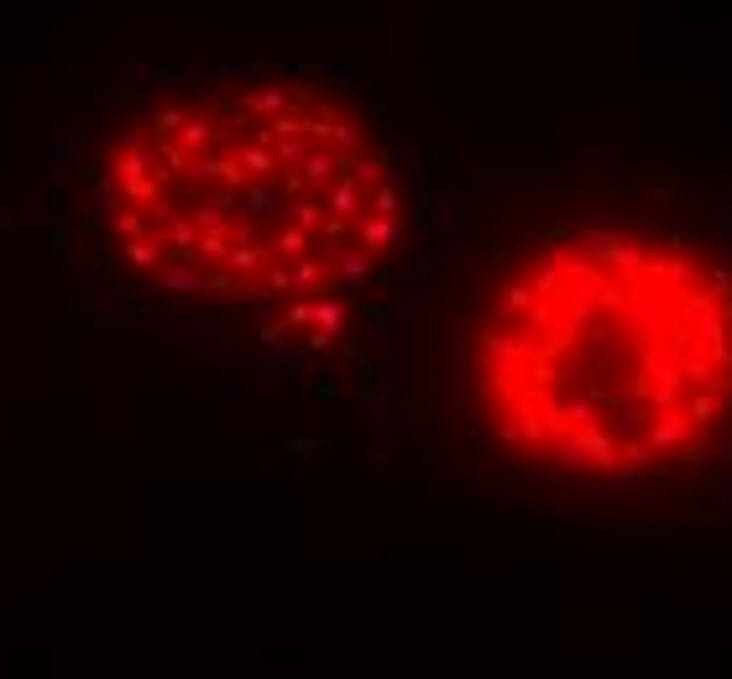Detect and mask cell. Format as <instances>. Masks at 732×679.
<instances>
[{"mask_svg":"<svg viewBox=\"0 0 732 679\" xmlns=\"http://www.w3.org/2000/svg\"><path fill=\"white\" fill-rule=\"evenodd\" d=\"M434 382L508 476L691 481L732 455V256L670 220L534 225L450 288Z\"/></svg>","mask_w":732,"mask_h":679,"instance_id":"6da1fadb","label":"cell"},{"mask_svg":"<svg viewBox=\"0 0 732 679\" xmlns=\"http://www.w3.org/2000/svg\"><path fill=\"white\" fill-rule=\"evenodd\" d=\"M74 178L105 283L257 330L340 314L403 246L387 136L293 68L126 89L89 110Z\"/></svg>","mask_w":732,"mask_h":679,"instance_id":"7a4b0ae2","label":"cell"}]
</instances>
